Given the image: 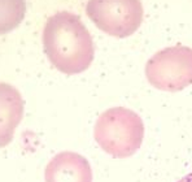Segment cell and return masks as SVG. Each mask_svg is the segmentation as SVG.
Wrapping results in <instances>:
<instances>
[{
    "label": "cell",
    "instance_id": "cell-3",
    "mask_svg": "<svg viewBox=\"0 0 192 182\" xmlns=\"http://www.w3.org/2000/svg\"><path fill=\"white\" fill-rule=\"evenodd\" d=\"M86 15L108 35L127 38L142 24L143 5L140 0H88Z\"/></svg>",
    "mask_w": 192,
    "mask_h": 182
},
{
    "label": "cell",
    "instance_id": "cell-8",
    "mask_svg": "<svg viewBox=\"0 0 192 182\" xmlns=\"http://www.w3.org/2000/svg\"><path fill=\"white\" fill-rule=\"evenodd\" d=\"M178 182H192V173H190V174H187L186 177H183L182 180H179Z\"/></svg>",
    "mask_w": 192,
    "mask_h": 182
},
{
    "label": "cell",
    "instance_id": "cell-1",
    "mask_svg": "<svg viewBox=\"0 0 192 182\" xmlns=\"http://www.w3.org/2000/svg\"><path fill=\"white\" fill-rule=\"evenodd\" d=\"M43 48L52 65L65 74H78L90 68L95 50L92 37L75 13L61 11L47 20Z\"/></svg>",
    "mask_w": 192,
    "mask_h": 182
},
{
    "label": "cell",
    "instance_id": "cell-6",
    "mask_svg": "<svg viewBox=\"0 0 192 182\" xmlns=\"http://www.w3.org/2000/svg\"><path fill=\"white\" fill-rule=\"evenodd\" d=\"M24 116V99L14 86L0 82V148L9 145Z\"/></svg>",
    "mask_w": 192,
    "mask_h": 182
},
{
    "label": "cell",
    "instance_id": "cell-7",
    "mask_svg": "<svg viewBox=\"0 0 192 182\" xmlns=\"http://www.w3.org/2000/svg\"><path fill=\"white\" fill-rule=\"evenodd\" d=\"M26 15V0H0V35L14 30Z\"/></svg>",
    "mask_w": 192,
    "mask_h": 182
},
{
    "label": "cell",
    "instance_id": "cell-4",
    "mask_svg": "<svg viewBox=\"0 0 192 182\" xmlns=\"http://www.w3.org/2000/svg\"><path fill=\"white\" fill-rule=\"evenodd\" d=\"M146 74L158 90H183L192 83V50L177 46L157 52L147 63Z\"/></svg>",
    "mask_w": 192,
    "mask_h": 182
},
{
    "label": "cell",
    "instance_id": "cell-5",
    "mask_svg": "<svg viewBox=\"0 0 192 182\" xmlns=\"http://www.w3.org/2000/svg\"><path fill=\"white\" fill-rule=\"evenodd\" d=\"M46 182H92L88 161L75 152L56 155L46 168Z\"/></svg>",
    "mask_w": 192,
    "mask_h": 182
},
{
    "label": "cell",
    "instance_id": "cell-2",
    "mask_svg": "<svg viewBox=\"0 0 192 182\" xmlns=\"http://www.w3.org/2000/svg\"><path fill=\"white\" fill-rule=\"evenodd\" d=\"M144 135L142 119L127 108L107 109L96 121L95 139L113 158H127L136 152Z\"/></svg>",
    "mask_w": 192,
    "mask_h": 182
}]
</instances>
